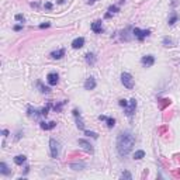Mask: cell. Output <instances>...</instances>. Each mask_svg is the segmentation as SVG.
Here are the masks:
<instances>
[{
    "instance_id": "6da1fadb",
    "label": "cell",
    "mask_w": 180,
    "mask_h": 180,
    "mask_svg": "<svg viewBox=\"0 0 180 180\" xmlns=\"http://www.w3.org/2000/svg\"><path fill=\"white\" fill-rule=\"evenodd\" d=\"M117 152L120 156H127L132 151V148L135 145V137L130 131H122L120 132V135L117 137Z\"/></svg>"
},
{
    "instance_id": "7a4b0ae2",
    "label": "cell",
    "mask_w": 180,
    "mask_h": 180,
    "mask_svg": "<svg viewBox=\"0 0 180 180\" xmlns=\"http://www.w3.org/2000/svg\"><path fill=\"white\" fill-rule=\"evenodd\" d=\"M121 83L124 84V87H127V89H134V78H132L131 73H128V72H122L121 73Z\"/></svg>"
},
{
    "instance_id": "3957f363",
    "label": "cell",
    "mask_w": 180,
    "mask_h": 180,
    "mask_svg": "<svg viewBox=\"0 0 180 180\" xmlns=\"http://www.w3.org/2000/svg\"><path fill=\"white\" fill-rule=\"evenodd\" d=\"M132 34H134V37L138 39V41H144L147 37H149L151 35V30H141V28H132Z\"/></svg>"
},
{
    "instance_id": "277c9868",
    "label": "cell",
    "mask_w": 180,
    "mask_h": 180,
    "mask_svg": "<svg viewBox=\"0 0 180 180\" xmlns=\"http://www.w3.org/2000/svg\"><path fill=\"white\" fill-rule=\"evenodd\" d=\"M49 149H51V158L56 159L59 156V142L54 138L49 139Z\"/></svg>"
},
{
    "instance_id": "5b68a950",
    "label": "cell",
    "mask_w": 180,
    "mask_h": 180,
    "mask_svg": "<svg viewBox=\"0 0 180 180\" xmlns=\"http://www.w3.org/2000/svg\"><path fill=\"white\" fill-rule=\"evenodd\" d=\"M135 110H137V100L135 98H131L130 101H128V106L124 108V113L127 117H132L134 113H135Z\"/></svg>"
},
{
    "instance_id": "8992f818",
    "label": "cell",
    "mask_w": 180,
    "mask_h": 180,
    "mask_svg": "<svg viewBox=\"0 0 180 180\" xmlns=\"http://www.w3.org/2000/svg\"><path fill=\"white\" fill-rule=\"evenodd\" d=\"M47 82H48L49 86H56L59 82V75L56 72H49L47 75Z\"/></svg>"
},
{
    "instance_id": "52a82bcc",
    "label": "cell",
    "mask_w": 180,
    "mask_h": 180,
    "mask_svg": "<svg viewBox=\"0 0 180 180\" xmlns=\"http://www.w3.org/2000/svg\"><path fill=\"white\" fill-rule=\"evenodd\" d=\"M141 64L144 68H151V66L155 64V56L153 55H145L141 58Z\"/></svg>"
},
{
    "instance_id": "ba28073f",
    "label": "cell",
    "mask_w": 180,
    "mask_h": 180,
    "mask_svg": "<svg viewBox=\"0 0 180 180\" xmlns=\"http://www.w3.org/2000/svg\"><path fill=\"white\" fill-rule=\"evenodd\" d=\"M72 113H73V115H75V120H76V125H78V128L82 130V131H84V122H83L82 115H80V113L78 111V108H73Z\"/></svg>"
},
{
    "instance_id": "9c48e42d",
    "label": "cell",
    "mask_w": 180,
    "mask_h": 180,
    "mask_svg": "<svg viewBox=\"0 0 180 180\" xmlns=\"http://www.w3.org/2000/svg\"><path fill=\"white\" fill-rule=\"evenodd\" d=\"M96 86H97L96 79H94L93 76H90V78H87L86 82H84V90H94Z\"/></svg>"
},
{
    "instance_id": "30bf717a",
    "label": "cell",
    "mask_w": 180,
    "mask_h": 180,
    "mask_svg": "<svg viewBox=\"0 0 180 180\" xmlns=\"http://www.w3.org/2000/svg\"><path fill=\"white\" fill-rule=\"evenodd\" d=\"M92 31H93L94 34H101L103 31H104L103 24H101V20H96V21L92 23Z\"/></svg>"
},
{
    "instance_id": "8fae6325",
    "label": "cell",
    "mask_w": 180,
    "mask_h": 180,
    "mask_svg": "<svg viewBox=\"0 0 180 180\" xmlns=\"http://www.w3.org/2000/svg\"><path fill=\"white\" fill-rule=\"evenodd\" d=\"M27 115L31 117V118H38V117H42L41 115V110H37V108H33L31 106L27 107Z\"/></svg>"
},
{
    "instance_id": "7c38bea8",
    "label": "cell",
    "mask_w": 180,
    "mask_h": 180,
    "mask_svg": "<svg viewBox=\"0 0 180 180\" xmlns=\"http://www.w3.org/2000/svg\"><path fill=\"white\" fill-rule=\"evenodd\" d=\"M72 48L73 49H79V48H82L83 45H84V38L83 37H78V38H75L73 41H72Z\"/></svg>"
},
{
    "instance_id": "4fadbf2b",
    "label": "cell",
    "mask_w": 180,
    "mask_h": 180,
    "mask_svg": "<svg viewBox=\"0 0 180 180\" xmlns=\"http://www.w3.org/2000/svg\"><path fill=\"white\" fill-rule=\"evenodd\" d=\"M49 56H51L52 59H61V58L65 56V49L61 48V49H56V51H52V52L49 54Z\"/></svg>"
},
{
    "instance_id": "5bb4252c",
    "label": "cell",
    "mask_w": 180,
    "mask_h": 180,
    "mask_svg": "<svg viewBox=\"0 0 180 180\" xmlns=\"http://www.w3.org/2000/svg\"><path fill=\"white\" fill-rule=\"evenodd\" d=\"M39 127H41V130L49 131V130H54V128L56 127V122H55V121H49V122L42 121V122H39Z\"/></svg>"
},
{
    "instance_id": "9a60e30c",
    "label": "cell",
    "mask_w": 180,
    "mask_h": 180,
    "mask_svg": "<svg viewBox=\"0 0 180 180\" xmlns=\"http://www.w3.org/2000/svg\"><path fill=\"white\" fill-rule=\"evenodd\" d=\"M84 59H86L87 65H90V66H93L96 64V61H97V58H96V55H94L93 52H87V54L84 55Z\"/></svg>"
},
{
    "instance_id": "2e32d148",
    "label": "cell",
    "mask_w": 180,
    "mask_h": 180,
    "mask_svg": "<svg viewBox=\"0 0 180 180\" xmlns=\"http://www.w3.org/2000/svg\"><path fill=\"white\" fill-rule=\"evenodd\" d=\"M78 144H79V145L84 149V151H87V152L93 153V151H94V149H93V147L90 145V142H87L86 139H79V141H78Z\"/></svg>"
},
{
    "instance_id": "e0dca14e",
    "label": "cell",
    "mask_w": 180,
    "mask_h": 180,
    "mask_svg": "<svg viewBox=\"0 0 180 180\" xmlns=\"http://www.w3.org/2000/svg\"><path fill=\"white\" fill-rule=\"evenodd\" d=\"M0 173L3 175V176H10L11 175V169H9V166L4 163V162H1L0 163Z\"/></svg>"
},
{
    "instance_id": "ac0fdd59",
    "label": "cell",
    "mask_w": 180,
    "mask_h": 180,
    "mask_svg": "<svg viewBox=\"0 0 180 180\" xmlns=\"http://www.w3.org/2000/svg\"><path fill=\"white\" fill-rule=\"evenodd\" d=\"M25 161H27V158H25L24 155H17L16 158H14V163L18 165V166H21L23 163H25Z\"/></svg>"
},
{
    "instance_id": "d6986e66",
    "label": "cell",
    "mask_w": 180,
    "mask_h": 180,
    "mask_svg": "<svg viewBox=\"0 0 180 180\" xmlns=\"http://www.w3.org/2000/svg\"><path fill=\"white\" fill-rule=\"evenodd\" d=\"M37 86L39 87V92H41L42 94H48V93H51V89L47 87V86H44L41 82H37Z\"/></svg>"
},
{
    "instance_id": "ffe728a7",
    "label": "cell",
    "mask_w": 180,
    "mask_h": 180,
    "mask_svg": "<svg viewBox=\"0 0 180 180\" xmlns=\"http://www.w3.org/2000/svg\"><path fill=\"white\" fill-rule=\"evenodd\" d=\"M177 20H179V16H177V13H176V11H173L167 23H169V25H173V24H175V23H176Z\"/></svg>"
},
{
    "instance_id": "44dd1931",
    "label": "cell",
    "mask_w": 180,
    "mask_h": 180,
    "mask_svg": "<svg viewBox=\"0 0 180 180\" xmlns=\"http://www.w3.org/2000/svg\"><path fill=\"white\" fill-rule=\"evenodd\" d=\"M104 121L107 122V127H108V128H113L115 125V118H113V117H106Z\"/></svg>"
},
{
    "instance_id": "7402d4cb",
    "label": "cell",
    "mask_w": 180,
    "mask_h": 180,
    "mask_svg": "<svg viewBox=\"0 0 180 180\" xmlns=\"http://www.w3.org/2000/svg\"><path fill=\"white\" fill-rule=\"evenodd\" d=\"M107 11L113 16V14H115V13H118V11H120V7H118L117 4H111V6L108 7V10H107Z\"/></svg>"
},
{
    "instance_id": "603a6c76",
    "label": "cell",
    "mask_w": 180,
    "mask_h": 180,
    "mask_svg": "<svg viewBox=\"0 0 180 180\" xmlns=\"http://www.w3.org/2000/svg\"><path fill=\"white\" fill-rule=\"evenodd\" d=\"M162 44H163L165 47H173V39L169 38V37H165L163 41H162Z\"/></svg>"
},
{
    "instance_id": "cb8c5ba5",
    "label": "cell",
    "mask_w": 180,
    "mask_h": 180,
    "mask_svg": "<svg viewBox=\"0 0 180 180\" xmlns=\"http://www.w3.org/2000/svg\"><path fill=\"white\" fill-rule=\"evenodd\" d=\"M52 107V103H48L47 104V107H44V108H41V115L42 117H47L48 115V111H49V108Z\"/></svg>"
},
{
    "instance_id": "d4e9b609",
    "label": "cell",
    "mask_w": 180,
    "mask_h": 180,
    "mask_svg": "<svg viewBox=\"0 0 180 180\" xmlns=\"http://www.w3.org/2000/svg\"><path fill=\"white\" fill-rule=\"evenodd\" d=\"M144 156H145V152H144V151H137V152L134 153V159H137V161L142 159Z\"/></svg>"
},
{
    "instance_id": "484cf974",
    "label": "cell",
    "mask_w": 180,
    "mask_h": 180,
    "mask_svg": "<svg viewBox=\"0 0 180 180\" xmlns=\"http://www.w3.org/2000/svg\"><path fill=\"white\" fill-rule=\"evenodd\" d=\"M64 104H66V101H61V103H58V104H55V106H52V108L55 110V111H61L62 110V107H64Z\"/></svg>"
},
{
    "instance_id": "4316f807",
    "label": "cell",
    "mask_w": 180,
    "mask_h": 180,
    "mask_svg": "<svg viewBox=\"0 0 180 180\" xmlns=\"http://www.w3.org/2000/svg\"><path fill=\"white\" fill-rule=\"evenodd\" d=\"M84 134H86L87 137H92V138H94V139H97V138H98V134H97V132H93V131H86V130H84Z\"/></svg>"
},
{
    "instance_id": "83f0119b",
    "label": "cell",
    "mask_w": 180,
    "mask_h": 180,
    "mask_svg": "<svg viewBox=\"0 0 180 180\" xmlns=\"http://www.w3.org/2000/svg\"><path fill=\"white\" fill-rule=\"evenodd\" d=\"M70 167H72V169H75V170H80V169H83V167H84V163H80V165L72 163V165H70Z\"/></svg>"
},
{
    "instance_id": "f1b7e54d",
    "label": "cell",
    "mask_w": 180,
    "mask_h": 180,
    "mask_svg": "<svg viewBox=\"0 0 180 180\" xmlns=\"http://www.w3.org/2000/svg\"><path fill=\"white\" fill-rule=\"evenodd\" d=\"M118 104H120V106H121L122 108H125V107L128 106V101H127V100H124V98H121V100L118 101Z\"/></svg>"
},
{
    "instance_id": "f546056e",
    "label": "cell",
    "mask_w": 180,
    "mask_h": 180,
    "mask_svg": "<svg viewBox=\"0 0 180 180\" xmlns=\"http://www.w3.org/2000/svg\"><path fill=\"white\" fill-rule=\"evenodd\" d=\"M16 20H17V21H21V23H24V21H25V17L23 16V14H16Z\"/></svg>"
},
{
    "instance_id": "4dcf8cb0",
    "label": "cell",
    "mask_w": 180,
    "mask_h": 180,
    "mask_svg": "<svg viewBox=\"0 0 180 180\" xmlns=\"http://www.w3.org/2000/svg\"><path fill=\"white\" fill-rule=\"evenodd\" d=\"M121 177H122V179H131L132 176H131V173H130V172H124V173L121 175Z\"/></svg>"
},
{
    "instance_id": "1f68e13d",
    "label": "cell",
    "mask_w": 180,
    "mask_h": 180,
    "mask_svg": "<svg viewBox=\"0 0 180 180\" xmlns=\"http://www.w3.org/2000/svg\"><path fill=\"white\" fill-rule=\"evenodd\" d=\"M44 7H45L47 10H52V7H54V6H52V3H49V1H47V3L44 4Z\"/></svg>"
},
{
    "instance_id": "d6a6232c",
    "label": "cell",
    "mask_w": 180,
    "mask_h": 180,
    "mask_svg": "<svg viewBox=\"0 0 180 180\" xmlns=\"http://www.w3.org/2000/svg\"><path fill=\"white\" fill-rule=\"evenodd\" d=\"M23 30V24H18V25H14V31H21Z\"/></svg>"
},
{
    "instance_id": "836d02e7",
    "label": "cell",
    "mask_w": 180,
    "mask_h": 180,
    "mask_svg": "<svg viewBox=\"0 0 180 180\" xmlns=\"http://www.w3.org/2000/svg\"><path fill=\"white\" fill-rule=\"evenodd\" d=\"M48 27H51L49 23H45V24H41V25H39V28H48Z\"/></svg>"
},
{
    "instance_id": "e575fe53",
    "label": "cell",
    "mask_w": 180,
    "mask_h": 180,
    "mask_svg": "<svg viewBox=\"0 0 180 180\" xmlns=\"http://www.w3.org/2000/svg\"><path fill=\"white\" fill-rule=\"evenodd\" d=\"M1 134H3L4 137H9V134H10V132L7 131V130H3V131H1Z\"/></svg>"
},
{
    "instance_id": "d590c367",
    "label": "cell",
    "mask_w": 180,
    "mask_h": 180,
    "mask_svg": "<svg viewBox=\"0 0 180 180\" xmlns=\"http://www.w3.org/2000/svg\"><path fill=\"white\" fill-rule=\"evenodd\" d=\"M97 0H87V4H94Z\"/></svg>"
},
{
    "instance_id": "8d00e7d4",
    "label": "cell",
    "mask_w": 180,
    "mask_h": 180,
    "mask_svg": "<svg viewBox=\"0 0 180 180\" xmlns=\"http://www.w3.org/2000/svg\"><path fill=\"white\" fill-rule=\"evenodd\" d=\"M65 1H66V0H58V4H64Z\"/></svg>"
}]
</instances>
